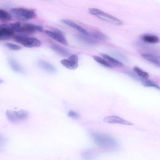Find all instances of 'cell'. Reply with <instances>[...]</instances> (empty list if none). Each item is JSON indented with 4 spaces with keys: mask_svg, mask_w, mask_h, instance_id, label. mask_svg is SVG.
Listing matches in <instances>:
<instances>
[{
    "mask_svg": "<svg viewBox=\"0 0 160 160\" xmlns=\"http://www.w3.org/2000/svg\"><path fill=\"white\" fill-rule=\"evenodd\" d=\"M15 117L17 121L18 120H24L28 117V112L26 110H21L18 111H13Z\"/></svg>",
    "mask_w": 160,
    "mask_h": 160,
    "instance_id": "e0dca14e",
    "label": "cell"
},
{
    "mask_svg": "<svg viewBox=\"0 0 160 160\" xmlns=\"http://www.w3.org/2000/svg\"><path fill=\"white\" fill-rule=\"evenodd\" d=\"M38 65L42 69L48 72L53 73L56 71V68L53 65L43 60L39 61Z\"/></svg>",
    "mask_w": 160,
    "mask_h": 160,
    "instance_id": "8fae6325",
    "label": "cell"
},
{
    "mask_svg": "<svg viewBox=\"0 0 160 160\" xmlns=\"http://www.w3.org/2000/svg\"><path fill=\"white\" fill-rule=\"evenodd\" d=\"M78 56L75 54L71 55L68 59H64L60 61V63L66 68L74 70L78 67Z\"/></svg>",
    "mask_w": 160,
    "mask_h": 160,
    "instance_id": "5b68a950",
    "label": "cell"
},
{
    "mask_svg": "<svg viewBox=\"0 0 160 160\" xmlns=\"http://www.w3.org/2000/svg\"><path fill=\"white\" fill-rule=\"evenodd\" d=\"M141 56L147 60L160 67V56L150 54L142 53Z\"/></svg>",
    "mask_w": 160,
    "mask_h": 160,
    "instance_id": "7c38bea8",
    "label": "cell"
},
{
    "mask_svg": "<svg viewBox=\"0 0 160 160\" xmlns=\"http://www.w3.org/2000/svg\"><path fill=\"white\" fill-rule=\"evenodd\" d=\"M37 30L40 32H43L44 31L43 28L41 25H37Z\"/></svg>",
    "mask_w": 160,
    "mask_h": 160,
    "instance_id": "f546056e",
    "label": "cell"
},
{
    "mask_svg": "<svg viewBox=\"0 0 160 160\" xmlns=\"http://www.w3.org/2000/svg\"><path fill=\"white\" fill-rule=\"evenodd\" d=\"M76 38L79 41L87 45H94L98 43L96 40L88 35H79L76 36Z\"/></svg>",
    "mask_w": 160,
    "mask_h": 160,
    "instance_id": "30bf717a",
    "label": "cell"
},
{
    "mask_svg": "<svg viewBox=\"0 0 160 160\" xmlns=\"http://www.w3.org/2000/svg\"><path fill=\"white\" fill-rule=\"evenodd\" d=\"M96 152L92 149H87L83 151L81 154L82 157L85 159H90L95 157Z\"/></svg>",
    "mask_w": 160,
    "mask_h": 160,
    "instance_id": "44dd1931",
    "label": "cell"
},
{
    "mask_svg": "<svg viewBox=\"0 0 160 160\" xmlns=\"http://www.w3.org/2000/svg\"><path fill=\"white\" fill-rule=\"evenodd\" d=\"M11 11L16 18L22 21L32 19L36 16L34 10L24 8H13L11 10Z\"/></svg>",
    "mask_w": 160,
    "mask_h": 160,
    "instance_id": "7a4b0ae2",
    "label": "cell"
},
{
    "mask_svg": "<svg viewBox=\"0 0 160 160\" xmlns=\"http://www.w3.org/2000/svg\"><path fill=\"white\" fill-rule=\"evenodd\" d=\"M20 44L24 47L31 48L39 47L41 43L39 40L37 38L27 36L22 40Z\"/></svg>",
    "mask_w": 160,
    "mask_h": 160,
    "instance_id": "ba28073f",
    "label": "cell"
},
{
    "mask_svg": "<svg viewBox=\"0 0 160 160\" xmlns=\"http://www.w3.org/2000/svg\"><path fill=\"white\" fill-rule=\"evenodd\" d=\"M89 36L95 40L103 41H107L109 39L108 37L106 35L98 30H94L89 32Z\"/></svg>",
    "mask_w": 160,
    "mask_h": 160,
    "instance_id": "4fadbf2b",
    "label": "cell"
},
{
    "mask_svg": "<svg viewBox=\"0 0 160 160\" xmlns=\"http://www.w3.org/2000/svg\"><path fill=\"white\" fill-rule=\"evenodd\" d=\"M133 71L139 76L142 78H148L149 74L147 72L143 71L138 67L135 66L133 68Z\"/></svg>",
    "mask_w": 160,
    "mask_h": 160,
    "instance_id": "d4e9b609",
    "label": "cell"
},
{
    "mask_svg": "<svg viewBox=\"0 0 160 160\" xmlns=\"http://www.w3.org/2000/svg\"><path fill=\"white\" fill-rule=\"evenodd\" d=\"M51 48L54 51L63 56L69 57L71 55L68 50L57 44H52Z\"/></svg>",
    "mask_w": 160,
    "mask_h": 160,
    "instance_id": "5bb4252c",
    "label": "cell"
},
{
    "mask_svg": "<svg viewBox=\"0 0 160 160\" xmlns=\"http://www.w3.org/2000/svg\"><path fill=\"white\" fill-rule=\"evenodd\" d=\"M46 33L50 38L63 45L68 46V43L64 36V33L61 30L55 29L53 31L46 30Z\"/></svg>",
    "mask_w": 160,
    "mask_h": 160,
    "instance_id": "277c9868",
    "label": "cell"
},
{
    "mask_svg": "<svg viewBox=\"0 0 160 160\" xmlns=\"http://www.w3.org/2000/svg\"><path fill=\"white\" fill-rule=\"evenodd\" d=\"M9 64L11 69L17 73H23V71L20 65L14 59L10 58L8 59Z\"/></svg>",
    "mask_w": 160,
    "mask_h": 160,
    "instance_id": "9a60e30c",
    "label": "cell"
},
{
    "mask_svg": "<svg viewBox=\"0 0 160 160\" xmlns=\"http://www.w3.org/2000/svg\"><path fill=\"white\" fill-rule=\"evenodd\" d=\"M14 31L10 26L5 24L0 26V40L3 41L10 39L14 35Z\"/></svg>",
    "mask_w": 160,
    "mask_h": 160,
    "instance_id": "8992f818",
    "label": "cell"
},
{
    "mask_svg": "<svg viewBox=\"0 0 160 160\" xmlns=\"http://www.w3.org/2000/svg\"><path fill=\"white\" fill-rule=\"evenodd\" d=\"M10 26L14 31L18 33H23L22 24L20 22H17L10 24Z\"/></svg>",
    "mask_w": 160,
    "mask_h": 160,
    "instance_id": "7402d4cb",
    "label": "cell"
},
{
    "mask_svg": "<svg viewBox=\"0 0 160 160\" xmlns=\"http://www.w3.org/2000/svg\"><path fill=\"white\" fill-rule=\"evenodd\" d=\"M23 33H32L37 31V25L29 23L22 24Z\"/></svg>",
    "mask_w": 160,
    "mask_h": 160,
    "instance_id": "2e32d148",
    "label": "cell"
},
{
    "mask_svg": "<svg viewBox=\"0 0 160 160\" xmlns=\"http://www.w3.org/2000/svg\"><path fill=\"white\" fill-rule=\"evenodd\" d=\"M112 54L119 59L124 62H127L128 59L123 54L117 52H114Z\"/></svg>",
    "mask_w": 160,
    "mask_h": 160,
    "instance_id": "83f0119b",
    "label": "cell"
},
{
    "mask_svg": "<svg viewBox=\"0 0 160 160\" xmlns=\"http://www.w3.org/2000/svg\"><path fill=\"white\" fill-rule=\"evenodd\" d=\"M68 115L74 118H78L80 117L79 114L78 112L72 110L68 112Z\"/></svg>",
    "mask_w": 160,
    "mask_h": 160,
    "instance_id": "f1b7e54d",
    "label": "cell"
},
{
    "mask_svg": "<svg viewBox=\"0 0 160 160\" xmlns=\"http://www.w3.org/2000/svg\"><path fill=\"white\" fill-rule=\"evenodd\" d=\"M93 58L96 62L106 67L110 68H113L112 65L108 62L99 56L94 55L93 56Z\"/></svg>",
    "mask_w": 160,
    "mask_h": 160,
    "instance_id": "603a6c76",
    "label": "cell"
},
{
    "mask_svg": "<svg viewBox=\"0 0 160 160\" xmlns=\"http://www.w3.org/2000/svg\"><path fill=\"white\" fill-rule=\"evenodd\" d=\"M142 84L146 87H152L160 91V87L157 83L148 78H142L141 80Z\"/></svg>",
    "mask_w": 160,
    "mask_h": 160,
    "instance_id": "ffe728a7",
    "label": "cell"
},
{
    "mask_svg": "<svg viewBox=\"0 0 160 160\" xmlns=\"http://www.w3.org/2000/svg\"><path fill=\"white\" fill-rule=\"evenodd\" d=\"M90 14L101 19L116 25H121L122 22L119 19L97 8H92L89 9Z\"/></svg>",
    "mask_w": 160,
    "mask_h": 160,
    "instance_id": "3957f363",
    "label": "cell"
},
{
    "mask_svg": "<svg viewBox=\"0 0 160 160\" xmlns=\"http://www.w3.org/2000/svg\"><path fill=\"white\" fill-rule=\"evenodd\" d=\"M61 22L77 30L83 34L89 35V32L80 26L72 21L66 19L61 20Z\"/></svg>",
    "mask_w": 160,
    "mask_h": 160,
    "instance_id": "9c48e42d",
    "label": "cell"
},
{
    "mask_svg": "<svg viewBox=\"0 0 160 160\" xmlns=\"http://www.w3.org/2000/svg\"><path fill=\"white\" fill-rule=\"evenodd\" d=\"M12 18L11 14L6 11L1 9H0V19L3 21H9Z\"/></svg>",
    "mask_w": 160,
    "mask_h": 160,
    "instance_id": "cb8c5ba5",
    "label": "cell"
},
{
    "mask_svg": "<svg viewBox=\"0 0 160 160\" xmlns=\"http://www.w3.org/2000/svg\"><path fill=\"white\" fill-rule=\"evenodd\" d=\"M142 38L144 41L150 43H156L159 41V39L158 36L152 35H144Z\"/></svg>",
    "mask_w": 160,
    "mask_h": 160,
    "instance_id": "d6986e66",
    "label": "cell"
},
{
    "mask_svg": "<svg viewBox=\"0 0 160 160\" xmlns=\"http://www.w3.org/2000/svg\"><path fill=\"white\" fill-rule=\"evenodd\" d=\"M101 55L102 57L116 66L121 67L123 66V63L121 62L106 54L101 53Z\"/></svg>",
    "mask_w": 160,
    "mask_h": 160,
    "instance_id": "ac0fdd59",
    "label": "cell"
},
{
    "mask_svg": "<svg viewBox=\"0 0 160 160\" xmlns=\"http://www.w3.org/2000/svg\"><path fill=\"white\" fill-rule=\"evenodd\" d=\"M104 122L110 124H118L127 125H133L132 122L116 115H111L105 117Z\"/></svg>",
    "mask_w": 160,
    "mask_h": 160,
    "instance_id": "52a82bcc",
    "label": "cell"
},
{
    "mask_svg": "<svg viewBox=\"0 0 160 160\" xmlns=\"http://www.w3.org/2000/svg\"><path fill=\"white\" fill-rule=\"evenodd\" d=\"M88 132L94 143L102 149L112 150L119 147L118 141L110 135L92 129H89Z\"/></svg>",
    "mask_w": 160,
    "mask_h": 160,
    "instance_id": "6da1fadb",
    "label": "cell"
},
{
    "mask_svg": "<svg viewBox=\"0 0 160 160\" xmlns=\"http://www.w3.org/2000/svg\"><path fill=\"white\" fill-rule=\"evenodd\" d=\"M5 45L10 49L13 51H18L22 49V47L18 45L11 43H7Z\"/></svg>",
    "mask_w": 160,
    "mask_h": 160,
    "instance_id": "4316f807",
    "label": "cell"
},
{
    "mask_svg": "<svg viewBox=\"0 0 160 160\" xmlns=\"http://www.w3.org/2000/svg\"><path fill=\"white\" fill-rule=\"evenodd\" d=\"M6 115L8 120L13 122H16L17 120L16 118L13 111L7 110L6 112Z\"/></svg>",
    "mask_w": 160,
    "mask_h": 160,
    "instance_id": "484cf974",
    "label": "cell"
}]
</instances>
